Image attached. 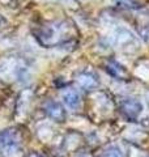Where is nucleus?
Wrapping results in <instances>:
<instances>
[{"mask_svg": "<svg viewBox=\"0 0 149 157\" xmlns=\"http://www.w3.org/2000/svg\"><path fill=\"white\" fill-rule=\"evenodd\" d=\"M78 157H89V156H86V155H81V156H78Z\"/></svg>", "mask_w": 149, "mask_h": 157, "instance_id": "obj_8", "label": "nucleus"}, {"mask_svg": "<svg viewBox=\"0 0 149 157\" xmlns=\"http://www.w3.org/2000/svg\"><path fill=\"white\" fill-rule=\"evenodd\" d=\"M119 109H120L122 114L128 119H136L143 111V105L140 101L135 100V98H124L120 101Z\"/></svg>", "mask_w": 149, "mask_h": 157, "instance_id": "obj_2", "label": "nucleus"}, {"mask_svg": "<svg viewBox=\"0 0 149 157\" xmlns=\"http://www.w3.org/2000/svg\"><path fill=\"white\" fill-rule=\"evenodd\" d=\"M62 98L64 101V104H66L69 109H76L78 102H80V97H78V93L72 89V88H69V89H66L63 92L62 94Z\"/></svg>", "mask_w": 149, "mask_h": 157, "instance_id": "obj_5", "label": "nucleus"}, {"mask_svg": "<svg viewBox=\"0 0 149 157\" xmlns=\"http://www.w3.org/2000/svg\"><path fill=\"white\" fill-rule=\"evenodd\" d=\"M78 86H81L82 89H93V88H96L98 85V80L97 77L93 75L90 72H82L80 75L77 76L76 78Z\"/></svg>", "mask_w": 149, "mask_h": 157, "instance_id": "obj_4", "label": "nucleus"}, {"mask_svg": "<svg viewBox=\"0 0 149 157\" xmlns=\"http://www.w3.org/2000/svg\"><path fill=\"white\" fill-rule=\"evenodd\" d=\"M44 113L51 118L52 121L59 122V123H63L67 118V111L64 110V107L62 106V104H59L56 101H47L43 106Z\"/></svg>", "mask_w": 149, "mask_h": 157, "instance_id": "obj_3", "label": "nucleus"}, {"mask_svg": "<svg viewBox=\"0 0 149 157\" xmlns=\"http://www.w3.org/2000/svg\"><path fill=\"white\" fill-rule=\"evenodd\" d=\"M0 153L4 157H18L22 153V135L16 127L0 131Z\"/></svg>", "mask_w": 149, "mask_h": 157, "instance_id": "obj_1", "label": "nucleus"}, {"mask_svg": "<svg viewBox=\"0 0 149 157\" xmlns=\"http://www.w3.org/2000/svg\"><path fill=\"white\" fill-rule=\"evenodd\" d=\"M25 157H44V156H42L41 153H38V152H29Z\"/></svg>", "mask_w": 149, "mask_h": 157, "instance_id": "obj_7", "label": "nucleus"}, {"mask_svg": "<svg viewBox=\"0 0 149 157\" xmlns=\"http://www.w3.org/2000/svg\"><path fill=\"white\" fill-rule=\"evenodd\" d=\"M101 157H119L118 152H106L105 155H102Z\"/></svg>", "mask_w": 149, "mask_h": 157, "instance_id": "obj_6", "label": "nucleus"}]
</instances>
